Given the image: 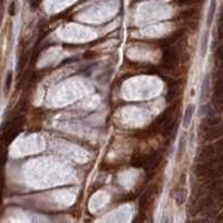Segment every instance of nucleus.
<instances>
[{
	"mask_svg": "<svg viewBox=\"0 0 223 223\" xmlns=\"http://www.w3.org/2000/svg\"><path fill=\"white\" fill-rule=\"evenodd\" d=\"M178 61V57L176 51L172 47H167L164 49V53L162 56V65L164 68L172 69L176 67Z\"/></svg>",
	"mask_w": 223,
	"mask_h": 223,
	"instance_id": "obj_1",
	"label": "nucleus"
},
{
	"mask_svg": "<svg viewBox=\"0 0 223 223\" xmlns=\"http://www.w3.org/2000/svg\"><path fill=\"white\" fill-rule=\"evenodd\" d=\"M171 115H172L171 114V111H165L164 113H162L159 116L156 117V120L154 121L153 125H154L156 128H162V130H164L165 126L171 122L170 121Z\"/></svg>",
	"mask_w": 223,
	"mask_h": 223,
	"instance_id": "obj_2",
	"label": "nucleus"
},
{
	"mask_svg": "<svg viewBox=\"0 0 223 223\" xmlns=\"http://www.w3.org/2000/svg\"><path fill=\"white\" fill-rule=\"evenodd\" d=\"M194 105H189L186 107L185 113H184V117H183V127L187 128L190 126L192 122V118H193V114H194Z\"/></svg>",
	"mask_w": 223,
	"mask_h": 223,
	"instance_id": "obj_3",
	"label": "nucleus"
},
{
	"mask_svg": "<svg viewBox=\"0 0 223 223\" xmlns=\"http://www.w3.org/2000/svg\"><path fill=\"white\" fill-rule=\"evenodd\" d=\"M209 86H210V76L206 75L202 83V87H201V99H204L205 97L207 96V93H209Z\"/></svg>",
	"mask_w": 223,
	"mask_h": 223,
	"instance_id": "obj_4",
	"label": "nucleus"
},
{
	"mask_svg": "<svg viewBox=\"0 0 223 223\" xmlns=\"http://www.w3.org/2000/svg\"><path fill=\"white\" fill-rule=\"evenodd\" d=\"M215 10H216V0H211L210 8H209V13H207V20H206L207 26H210L211 22H212Z\"/></svg>",
	"mask_w": 223,
	"mask_h": 223,
	"instance_id": "obj_5",
	"label": "nucleus"
},
{
	"mask_svg": "<svg viewBox=\"0 0 223 223\" xmlns=\"http://www.w3.org/2000/svg\"><path fill=\"white\" fill-rule=\"evenodd\" d=\"M207 43H209V32L205 31L204 35L202 36L201 40V55L204 56L207 51Z\"/></svg>",
	"mask_w": 223,
	"mask_h": 223,
	"instance_id": "obj_6",
	"label": "nucleus"
},
{
	"mask_svg": "<svg viewBox=\"0 0 223 223\" xmlns=\"http://www.w3.org/2000/svg\"><path fill=\"white\" fill-rule=\"evenodd\" d=\"M186 199V191L184 189H180L178 191V193L175 194V201L178 203V205H182L185 202Z\"/></svg>",
	"mask_w": 223,
	"mask_h": 223,
	"instance_id": "obj_7",
	"label": "nucleus"
},
{
	"mask_svg": "<svg viewBox=\"0 0 223 223\" xmlns=\"http://www.w3.org/2000/svg\"><path fill=\"white\" fill-rule=\"evenodd\" d=\"M185 146H186V137L185 135H182L181 136V140H180V145H178V154L182 156L185 151Z\"/></svg>",
	"mask_w": 223,
	"mask_h": 223,
	"instance_id": "obj_8",
	"label": "nucleus"
},
{
	"mask_svg": "<svg viewBox=\"0 0 223 223\" xmlns=\"http://www.w3.org/2000/svg\"><path fill=\"white\" fill-rule=\"evenodd\" d=\"M200 0H176L178 5L180 6H185V5H193V3L199 2Z\"/></svg>",
	"mask_w": 223,
	"mask_h": 223,
	"instance_id": "obj_9",
	"label": "nucleus"
},
{
	"mask_svg": "<svg viewBox=\"0 0 223 223\" xmlns=\"http://www.w3.org/2000/svg\"><path fill=\"white\" fill-rule=\"evenodd\" d=\"M11 82H12V73L9 72L7 75V79H6V90L8 92L11 87Z\"/></svg>",
	"mask_w": 223,
	"mask_h": 223,
	"instance_id": "obj_10",
	"label": "nucleus"
},
{
	"mask_svg": "<svg viewBox=\"0 0 223 223\" xmlns=\"http://www.w3.org/2000/svg\"><path fill=\"white\" fill-rule=\"evenodd\" d=\"M149 193L144 194L143 197L140 199V206H141V207L146 206V204H147V201H149Z\"/></svg>",
	"mask_w": 223,
	"mask_h": 223,
	"instance_id": "obj_11",
	"label": "nucleus"
},
{
	"mask_svg": "<svg viewBox=\"0 0 223 223\" xmlns=\"http://www.w3.org/2000/svg\"><path fill=\"white\" fill-rule=\"evenodd\" d=\"M161 223H173V215H164Z\"/></svg>",
	"mask_w": 223,
	"mask_h": 223,
	"instance_id": "obj_12",
	"label": "nucleus"
},
{
	"mask_svg": "<svg viewBox=\"0 0 223 223\" xmlns=\"http://www.w3.org/2000/svg\"><path fill=\"white\" fill-rule=\"evenodd\" d=\"M31 1V6L32 7H37L40 2H41V0H30Z\"/></svg>",
	"mask_w": 223,
	"mask_h": 223,
	"instance_id": "obj_13",
	"label": "nucleus"
},
{
	"mask_svg": "<svg viewBox=\"0 0 223 223\" xmlns=\"http://www.w3.org/2000/svg\"><path fill=\"white\" fill-rule=\"evenodd\" d=\"M10 15L11 16L15 15V2H12L11 3V6H10Z\"/></svg>",
	"mask_w": 223,
	"mask_h": 223,
	"instance_id": "obj_14",
	"label": "nucleus"
}]
</instances>
